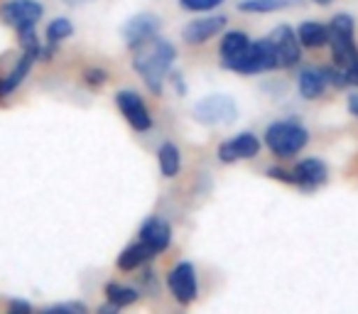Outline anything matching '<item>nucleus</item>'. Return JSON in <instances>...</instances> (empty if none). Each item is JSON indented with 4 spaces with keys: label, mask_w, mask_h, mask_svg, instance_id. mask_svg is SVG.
<instances>
[{
    "label": "nucleus",
    "mask_w": 358,
    "mask_h": 314,
    "mask_svg": "<svg viewBox=\"0 0 358 314\" xmlns=\"http://www.w3.org/2000/svg\"><path fill=\"white\" fill-rule=\"evenodd\" d=\"M86 79H89L91 86H101V84H106L108 74H106V71H101V69H89V71H86Z\"/></svg>",
    "instance_id": "nucleus-26"
},
{
    "label": "nucleus",
    "mask_w": 358,
    "mask_h": 314,
    "mask_svg": "<svg viewBox=\"0 0 358 314\" xmlns=\"http://www.w3.org/2000/svg\"><path fill=\"white\" fill-rule=\"evenodd\" d=\"M299 45L309 47V50H314V47H324L329 45V27L319 25V22H304V25H299Z\"/></svg>",
    "instance_id": "nucleus-19"
},
{
    "label": "nucleus",
    "mask_w": 358,
    "mask_h": 314,
    "mask_svg": "<svg viewBox=\"0 0 358 314\" xmlns=\"http://www.w3.org/2000/svg\"><path fill=\"white\" fill-rule=\"evenodd\" d=\"M299 0H241L238 10L241 13H278L287 10V8L297 6Z\"/></svg>",
    "instance_id": "nucleus-20"
},
{
    "label": "nucleus",
    "mask_w": 358,
    "mask_h": 314,
    "mask_svg": "<svg viewBox=\"0 0 358 314\" xmlns=\"http://www.w3.org/2000/svg\"><path fill=\"white\" fill-rule=\"evenodd\" d=\"M37 57H40V55H35V52H22L20 62L13 66L10 74H6L3 79H0V99H6L8 94H13V91H15L22 81H25L27 71L32 69V64H35Z\"/></svg>",
    "instance_id": "nucleus-16"
},
{
    "label": "nucleus",
    "mask_w": 358,
    "mask_h": 314,
    "mask_svg": "<svg viewBox=\"0 0 358 314\" xmlns=\"http://www.w3.org/2000/svg\"><path fill=\"white\" fill-rule=\"evenodd\" d=\"M226 27L224 15H211V17H199V20H192L185 27L182 37H185L187 45H204L211 37H216Z\"/></svg>",
    "instance_id": "nucleus-12"
},
{
    "label": "nucleus",
    "mask_w": 358,
    "mask_h": 314,
    "mask_svg": "<svg viewBox=\"0 0 358 314\" xmlns=\"http://www.w3.org/2000/svg\"><path fill=\"white\" fill-rule=\"evenodd\" d=\"M309 143V133L297 120H278L265 133V145L275 157H294Z\"/></svg>",
    "instance_id": "nucleus-4"
},
{
    "label": "nucleus",
    "mask_w": 358,
    "mask_h": 314,
    "mask_svg": "<svg viewBox=\"0 0 358 314\" xmlns=\"http://www.w3.org/2000/svg\"><path fill=\"white\" fill-rule=\"evenodd\" d=\"M224 0H179V6L185 8L189 13H206V10H214L219 8Z\"/></svg>",
    "instance_id": "nucleus-24"
},
{
    "label": "nucleus",
    "mask_w": 358,
    "mask_h": 314,
    "mask_svg": "<svg viewBox=\"0 0 358 314\" xmlns=\"http://www.w3.org/2000/svg\"><path fill=\"white\" fill-rule=\"evenodd\" d=\"M268 175L273 177V180L289 182V185H294V175H287V172H285V170H278V167H273V170H268Z\"/></svg>",
    "instance_id": "nucleus-27"
},
{
    "label": "nucleus",
    "mask_w": 358,
    "mask_h": 314,
    "mask_svg": "<svg viewBox=\"0 0 358 314\" xmlns=\"http://www.w3.org/2000/svg\"><path fill=\"white\" fill-rule=\"evenodd\" d=\"M260 152V140L258 135L253 133H238L236 138L226 140L219 148V160L231 165V162L238 160H248V157H255Z\"/></svg>",
    "instance_id": "nucleus-10"
},
{
    "label": "nucleus",
    "mask_w": 358,
    "mask_h": 314,
    "mask_svg": "<svg viewBox=\"0 0 358 314\" xmlns=\"http://www.w3.org/2000/svg\"><path fill=\"white\" fill-rule=\"evenodd\" d=\"M319 6H329V3H331V0H317Z\"/></svg>",
    "instance_id": "nucleus-32"
},
{
    "label": "nucleus",
    "mask_w": 358,
    "mask_h": 314,
    "mask_svg": "<svg viewBox=\"0 0 358 314\" xmlns=\"http://www.w3.org/2000/svg\"><path fill=\"white\" fill-rule=\"evenodd\" d=\"M172 62H174V47L167 40L155 35L148 42H143L140 47H135L133 69L143 76L145 86L152 94H159L164 76L172 69Z\"/></svg>",
    "instance_id": "nucleus-1"
},
{
    "label": "nucleus",
    "mask_w": 358,
    "mask_h": 314,
    "mask_svg": "<svg viewBox=\"0 0 358 314\" xmlns=\"http://www.w3.org/2000/svg\"><path fill=\"white\" fill-rule=\"evenodd\" d=\"M106 297L113 307H128V304L138 302L140 292L133 287H125V285H118V283H108L106 285Z\"/></svg>",
    "instance_id": "nucleus-22"
},
{
    "label": "nucleus",
    "mask_w": 358,
    "mask_h": 314,
    "mask_svg": "<svg viewBox=\"0 0 358 314\" xmlns=\"http://www.w3.org/2000/svg\"><path fill=\"white\" fill-rule=\"evenodd\" d=\"M346 86H358V64L346 71Z\"/></svg>",
    "instance_id": "nucleus-29"
},
{
    "label": "nucleus",
    "mask_w": 358,
    "mask_h": 314,
    "mask_svg": "<svg viewBox=\"0 0 358 314\" xmlns=\"http://www.w3.org/2000/svg\"><path fill=\"white\" fill-rule=\"evenodd\" d=\"M294 185L302 187V190L312 192L317 190V187H322L324 182H327L329 177V170L327 165H324L322 160H317V157H309V160H302L297 167H294Z\"/></svg>",
    "instance_id": "nucleus-13"
},
{
    "label": "nucleus",
    "mask_w": 358,
    "mask_h": 314,
    "mask_svg": "<svg viewBox=\"0 0 358 314\" xmlns=\"http://www.w3.org/2000/svg\"><path fill=\"white\" fill-rule=\"evenodd\" d=\"M353 30H356V22L351 15L341 13L331 20L329 25V45H331V57L334 64L341 71H348L351 66L358 64V47L353 42Z\"/></svg>",
    "instance_id": "nucleus-3"
},
{
    "label": "nucleus",
    "mask_w": 358,
    "mask_h": 314,
    "mask_svg": "<svg viewBox=\"0 0 358 314\" xmlns=\"http://www.w3.org/2000/svg\"><path fill=\"white\" fill-rule=\"evenodd\" d=\"M69 6H79V3H86V0H66Z\"/></svg>",
    "instance_id": "nucleus-31"
},
{
    "label": "nucleus",
    "mask_w": 358,
    "mask_h": 314,
    "mask_svg": "<svg viewBox=\"0 0 358 314\" xmlns=\"http://www.w3.org/2000/svg\"><path fill=\"white\" fill-rule=\"evenodd\" d=\"M115 106H118L120 113L125 115V120H128L135 130L143 133V130L152 128V115H150L145 101L140 99L135 91H118V94H115Z\"/></svg>",
    "instance_id": "nucleus-9"
},
{
    "label": "nucleus",
    "mask_w": 358,
    "mask_h": 314,
    "mask_svg": "<svg viewBox=\"0 0 358 314\" xmlns=\"http://www.w3.org/2000/svg\"><path fill=\"white\" fill-rule=\"evenodd\" d=\"M10 312H13V314L32 312V304H30V302H22V299H13V302H10Z\"/></svg>",
    "instance_id": "nucleus-28"
},
{
    "label": "nucleus",
    "mask_w": 358,
    "mask_h": 314,
    "mask_svg": "<svg viewBox=\"0 0 358 314\" xmlns=\"http://www.w3.org/2000/svg\"><path fill=\"white\" fill-rule=\"evenodd\" d=\"M157 162H159V172L164 177H174L182 167V155H179L177 145L164 143L162 148L157 150Z\"/></svg>",
    "instance_id": "nucleus-21"
},
{
    "label": "nucleus",
    "mask_w": 358,
    "mask_h": 314,
    "mask_svg": "<svg viewBox=\"0 0 358 314\" xmlns=\"http://www.w3.org/2000/svg\"><path fill=\"white\" fill-rule=\"evenodd\" d=\"M152 255H155L152 250H150L148 245L143 243V241H138V243L128 245V248H125L123 253L118 255L115 265H118L120 270H135V268H140L143 263H148Z\"/></svg>",
    "instance_id": "nucleus-18"
},
{
    "label": "nucleus",
    "mask_w": 358,
    "mask_h": 314,
    "mask_svg": "<svg viewBox=\"0 0 358 314\" xmlns=\"http://www.w3.org/2000/svg\"><path fill=\"white\" fill-rule=\"evenodd\" d=\"M140 241H143L152 253H162L169 245V241H172V229H169V224L164 219L152 216V219L145 221L143 229H140Z\"/></svg>",
    "instance_id": "nucleus-14"
},
{
    "label": "nucleus",
    "mask_w": 358,
    "mask_h": 314,
    "mask_svg": "<svg viewBox=\"0 0 358 314\" xmlns=\"http://www.w3.org/2000/svg\"><path fill=\"white\" fill-rule=\"evenodd\" d=\"M270 45L275 50V57H278V66L280 69H289L299 62L302 52H299V37L292 32V27L280 25L270 32Z\"/></svg>",
    "instance_id": "nucleus-7"
},
{
    "label": "nucleus",
    "mask_w": 358,
    "mask_h": 314,
    "mask_svg": "<svg viewBox=\"0 0 358 314\" xmlns=\"http://www.w3.org/2000/svg\"><path fill=\"white\" fill-rule=\"evenodd\" d=\"M348 113L356 115V118H358V94L348 96Z\"/></svg>",
    "instance_id": "nucleus-30"
},
{
    "label": "nucleus",
    "mask_w": 358,
    "mask_h": 314,
    "mask_svg": "<svg viewBox=\"0 0 358 314\" xmlns=\"http://www.w3.org/2000/svg\"><path fill=\"white\" fill-rule=\"evenodd\" d=\"M50 314H57V312H62V314H66V312H71V314H84L86 312V307L84 304H57V307H50L47 309Z\"/></svg>",
    "instance_id": "nucleus-25"
},
{
    "label": "nucleus",
    "mask_w": 358,
    "mask_h": 314,
    "mask_svg": "<svg viewBox=\"0 0 358 314\" xmlns=\"http://www.w3.org/2000/svg\"><path fill=\"white\" fill-rule=\"evenodd\" d=\"M329 84V69H302L297 76V89L302 99L314 101L327 91Z\"/></svg>",
    "instance_id": "nucleus-15"
},
{
    "label": "nucleus",
    "mask_w": 358,
    "mask_h": 314,
    "mask_svg": "<svg viewBox=\"0 0 358 314\" xmlns=\"http://www.w3.org/2000/svg\"><path fill=\"white\" fill-rule=\"evenodd\" d=\"M167 287L179 304H189L196 299V270L192 263H177L167 275Z\"/></svg>",
    "instance_id": "nucleus-8"
},
{
    "label": "nucleus",
    "mask_w": 358,
    "mask_h": 314,
    "mask_svg": "<svg viewBox=\"0 0 358 314\" xmlns=\"http://www.w3.org/2000/svg\"><path fill=\"white\" fill-rule=\"evenodd\" d=\"M157 32H159V17L150 15V13L130 17V20L123 25L125 45H128L130 50H135V47H140L143 42H148L150 37H155Z\"/></svg>",
    "instance_id": "nucleus-11"
},
{
    "label": "nucleus",
    "mask_w": 358,
    "mask_h": 314,
    "mask_svg": "<svg viewBox=\"0 0 358 314\" xmlns=\"http://www.w3.org/2000/svg\"><path fill=\"white\" fill-rule=\"evenodd\" d=\"M194 115L204 125H231L238 118V106L229 96H206L194 106Z\"/></svg>",
    "instance_id": "nucleus-5"
},
{
    "label": "nucleus",
    "mask_w": 358,
    "mask_h": 314,
    "mask_svg": "<svg viewBox=\"0 0 358 314\" xmlns=\"http://www.w3.org/2000/svg\"><path fill=\"white\" fill-rule=\"evenodd\" d=\"M248 45H250V40L245 32H238V30L226 32L224 40H221V59H224L226 69H231V66L243 57V52L248 50Z\"/></svg>",
    "instance_id": "nucleus-17"
},
{
    "label": "nucleus",
    "mask_w": 358,
    "mask_h": 314,
    "mask_svg": "<svg viewBox=\"0 0 358 314\" xmlns=\"http://www.w3.org/2000/svg\"><path fill=\"white\" fill-rule=\"evenodd\" d=\"M42 13H45V8L37 0H8L6 6L0 8V20L17 32L22 50L42 55V47L35 35V25L42 17Z\"/></svg>",
    "instance_id": "nucleus-2"
},
{
    "label": "nucleus",
    "mask_w": 358,
    "mask_h": 314,
    "mask_svg": "<svg viewBox=\"0 0 358 314\" xmlns=\"http://www.w3.org/2000/svg\"><path fill=\"white\" fill-rule=\"evenodd\" d=\"M278 66V57L270 45V40L250 42L248 50L243 52L238 62L231 66V71H241V74H260V71H270Z\"/></svg>",
    "instance_id": "nucleus-6"
},
{
    "label": "nucleus",
    "mask_w": 358,
    "mask_h": 314,
    "mask_svg": "<svg viewBox=\"0 0 358 314\" xmlns=\"http://www.w3.org/2000/svg\"><path fill=\"white\" fill-rule=\"evenodd\" d=\"M71 35H74V25H71L66 17H57V20H52L50 25H47V42H50L52 47L69 40Z\"/></svg>",
    "instance_id": "nucleus-23"
}]
</instances>
